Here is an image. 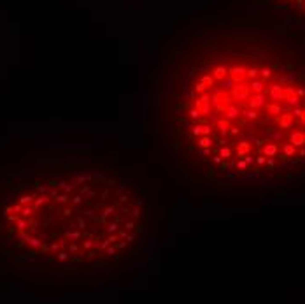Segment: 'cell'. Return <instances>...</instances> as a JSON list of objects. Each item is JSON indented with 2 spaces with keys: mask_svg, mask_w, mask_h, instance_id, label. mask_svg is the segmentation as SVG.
<instances>
[{
  "mask_svg": "<svg viewBox=\"0 0 305 304\" xmlns=\"http://www.w3.org/2000/svg\"><path fill=\"white\" fill-rule=\"evenodd\" d=\"M291 114H293V116H298V118H302V116H303V109L298 107V106H295V109H293V113H291Z\"/></svg>",
  "mask_w": 305,
  "mask_h": 304,
  "instance_id": "cell-19",
  "label": "cell"
},
{
  "mask_svg": "<svg viewBox=\"0 0 305 304\" xmlns=\"http://www.w3.org/2000/svg\"><path fill=\"white\" fill-rule=\"evenodd\" d=\"M282 111V107L281 106H268V113H272V114H279Z\"/></svg>",
  "mask_w": 305,
  "mask_h": 304,
  "instance_id": "cell-18",
  "label": "cell"
},
{
  "mask_svg": "<svg viewBox=\"0 0 305 304\" xmlns=\"http://www.w3.org/2000/svg\"><path fill=\"white\" fill-rule=\"evenodd\" d=\"M286 100H288L289 106H298V104H300V98H298V95H296V93H295V95H291V97H288Z\"/></svg>",
  "mask_w": 305,
  "mask_h": 304,
  "instance_id": "cell-13",
  "label": "cell"
},
{
  "mask_svg": "<svg viewBox=\"0 0 305 304\" xmlns=\"http://www.w3.org/2000/svg\"><path fill=\"white\" fill-rule=\"evenodd\" d=\"M212 162H214V163H221V162H223V158L218 155V157H214V158H212Z\"/></svg>",
  "mask_w": 305,
  "mask_h": 304,
  "instance_id": "cell-34",
  "label": "cell"
},
{
  "mask_svg": "<svg viewBox=\"0 0 305 304\" xmlns=\"http://www.w3.org/2000/svg\"><path fill=\"white\" fill-rule=\"evenodd\" d=\"M198 144H200L202 148H211L212 146V139H211V136H202L200 139H198Z\"/></svg>",
  "mask_w": 305,
  "mask_h": 304,
  "instance_id": "cell-8",
  "label": "cell"
},
{
  "mask_svg": "<svg viewBox=\"0 0 305 304\" xmlns=\"http://www.w3.org/2000/svg\"><path fill=\"white\" fill-rule=\"evenodd\" d=\"M245 72H247V69L245 67H242V65H235V67H228V74L232 77H233V81H237L239 83L242 77L245 76Z\"/></svg>",
  "mask_w": 305,
  "mask_h": 304,
  "instance_id": "cell-1",
  "label": "cell"
},
{
  "mask_svg": "<svg viewBox=\"0 0 305 304\" xmlns=\"http://www.w3.org/2000/svg\"><path fill=\"white\" fill-rule=\"evenodd\" d=\"M191 134H193V136H202V125H196V127H193V130H191Z\"/></svg>",
  "mask_w": 305,
  "mask_h": 304,
  "instance_id": "cell-25",
  "label": "cell"
},
{
  "mask_svg": "<svg viewBox=\"0 0 305 304\" xmlns=\"http://www.w3.org/2000/svg\"><path fill=\"white\" fill-rule=\"evenodd\" d=\"M289 142H291L295 148L303 146V144H305V136H303V132H293V134L289 136Z\"/></svg>",
  "mask_w": 305,
  "mask_h": 304,
  "instance_id": "cell-2",
  "label": "cell"
},
{
  "mask_svg": "<svg viewBox=\"0 0 305 304\" xmlns=\"http://www.w3.org/2000/svg\"><path fill=\"white\" fill-rule=\"evenodd\" d=\"M295 150H296V148H295L293 144H286V146L282 148L284 157H293V155H295Z\"/></svg>",
  "mask_w": 305,
  "mask_h": 304,
  "instance_id": "cell-10",
  "label": "cell"
},
{
  "mask_svg": "<svg viewBox=\"0 0 305 304\" xmlns=\"http://www.w3.org/2000/svg\"><path fill=\"white\" fill-rule=\"evenodd\" d=\"M219 157H221V158H228V157H232V150H230L228 146H223L221 150H219Z\"/></svg>",
  "mask_w": 305,
  "mask_h": 304,
  "instance_id": "cell-11",
  "label": "cell"
},
{
  "mask_svg": "<svg viewBox=\"0 0 305 304\" xmlns=\"http://www.w3.org/2000/svg\"><path fill=\"white\" fill-rule=\"evenodd\" d=\"M218 128L221 130L223 136H226V134H228V128H230V119H219L218 121Z\"/></svg>",
  "mask_w": 305,
  "mask_h": 304,
  "instance_id": "cell-7",
  "label": "cell"
},
{
  "mask_svg": "<svg viewBox=\"0 0 305 304\" xmlns=\"http://www.w3.org/2000/svg\"><path fill=\"white\" fill-rule=\"evenodd\" d=\"M263 155L265 157H275L277 155V146L274 144V142H268L263 146Z\"/></svg>",
  "mask_w": 305,
  "mask_h": 304,
  "instance_id": "cell-4",
  "label": "cell"
},
{
  "mask_svg": "<svg viewBox=\"0 0 305 304\" xmlns=\"http://www.w3.org/2000/svg\"><path fill=\"white\" fill-rule=\"evenodd\" d=\"M300 157H305V148H302V150H300Z\"/></svg>",
  "mask_w": 305,
  "mask_h": 304,
  "instance_id": "cell-37",
  "label": "cell"
},
{
  "mask_svg": "<svg viewBox=\"0 0 305 304\" xmlns=\"http://www.w3.org/2000/svg\"><path fill=\"white\" fill-rule=\"evenodd\" d=\"M226 74H228V67H224V65L214 67V71H212V77L218 79V81H223L224 77H226Z\"/></svg>",
  "mask_w": 305,
  "mask_h": 304,
  "instance_id": "cell-3",
  "label": "cell"
},
{
  "mask_svg": "<svg viewBox=\"0 0 305 304\" xmlns=\"http://www.w3.org/2000/svg\"><path fill=\"white\" fill-rule=\"evenodd\" d=\"M244 160H245V162H247V165H249V163H253V162H254V158H253V157H249V155H245V157H244Z\"/></svg>",
  "mask_w": 305,
  "mask_h": 304,
  "instance_id": "cell-33",
  "label": "cell"
},
{
  "mask_svg": "<svg viewBox=\"0 0 305 304\" xmlns=\"http://www.w3.org/2000/svg\"><path fill=\"white\" fill-rule=\"evenodd\" d=\"M245 74H247L251 79H254V77L260 74V69H256V67H251V69H247V72H245Z\"/></svg>",
  "mask_w": 305,
  "mask_h": 304,
  "instance_id": "cell-14",
  "label": "cell"
},
{
  "mask_svg": "<svg viewBox=\"0 0 305 304\" xmlns=\"http://www.w3.org/2000/svg\"><path fill=\"white\" fill-rule=\"evenodd\" d=\"M93 243H95V241L86 239V241H82V248H84V250H90V248H93Z\"/></svg>",
  "mask_w": 305,
  "mask_h": 304,
  "instance_id": "cell-21",
  "label": "cell"
},
{
  "mask_svg": "<svg viewBox=\"0 0 305 304\" xmlns=\"http://www.w3.org/2000/svg\"><path fill=\"white\" fill-rule=\"evenodd\" d=\"M202 83H203L205 86H212L214 85V77L212 76H203L202 77Z\"/></svg>",
  "mask_w": 305,
  "mask_h": 304,
  "instance_id": "cell-16",
  "label": "cell"
},
{
  "mask_svg": "<svg viewBox=\"0 0 305 304\" xmlns=\"http://www.w3.org/2000/svg\"><path fill=\"white\" fill-rule=\"evenodd\" d=\"M260 72H261L263 79H270V77H272V69H268V67H263Z\"/></svg>",
  "mask_w": 305,
  "mask_h": 304,
  "instance_id": "cell-12",
  "label": "cell"
},
{
  "mask_svg": "<svg viewBox=\"0 0 305 304\" xmlns=\"http://www.w3.org/2000/svg\"><path fill=\"white\" fill-rule=\"evenodd\" d=\"M237 167L239 169H247V162H245V160H239V162H237Z\"/></svg>",
  "mask_w": 305,
  "mask_h": 304,
  "instance_id": "cell-29",
  "label": "cell"
},
{
  "mask_svg": "<svg viewBox=\"0 0 305 304\" xmlns=\"http://www.w3.org/2000/svg\"><path fill=\"white\" fill-rule=\"evenodd\" d=\"M212 134V128L209 125H205V127H202V136H211Z\"/></svg>",
  "mask_w": 305,
  "mask_h": 304,
  "instance_id": "cell-20",
  "label": "cell"
},
{
  "mask_svg": "<svg viewBox=\"0 0 305 304\" xmlns=\"http://www.w3.org/2000/svg\"><path fill=\"white\" fill-rule=\"evenodd\" d=\"M200 155H203V157H209V155H211V148H203V150L200 151Z\"/></svg>",
  "mask_w": 305,
  "mask_h": 304,
  "instance_id": "cell-31",
  "label": "cell"
},
{
  "mask_svg": "<svg viewBox=\"0 0 305 304\" xmlns=\"http://www.w3.org/2000/svg\"><path fill=\"white\" fill-rule=\"evenodd\" d=\"M239 148H244V150H249V142H247V141H240L239 142Z\"/></svg>",
  "mask_w": 305,
  "mask_h": 304,
  "instance_id": "cell-30",
  "label": "cell"
},
{
  "mask_svg": "<svg viewBox=\"0 0 305 304\" xmlns=\"http://www.w3.org/2000/svg\"><path fill=\"white\" fill-rule=\"evenodd\" d=\"M261 106H263V95L261 93H256V95L249 100V107L256 109V107H261Z\"/></svg>",
  "mask_w": 305,
  "mask_h": 304,
  "instance_id": "cell-5",
  "label": "cell"
},
{
  "mask_svg": "<svg viewBox=\"0 0 305 304\" xmlns=\"http://www.w3.org/2000/svg\"><path fill=\"white\" fill-rule=\"evenodd\" d=\"M81 202H82V195H76V197H72V204H74V206H79Z\"/></svg>",
  "mask_w": 305,
  "mask_h": 304,
  "instance_id": "cell-24",
  "label": "cell"
},
{
  "mask_svg": "<svg viewBox=\"0 0 305 304\" xmlns=\"http://www.w3.org/2000/svg\"><path fill=\"white\" fill-rule=\"evenodd\" d=\"M118 225H119V220H116V222H112L109 225V228H107V232L112 234V232H118Z\"/></svg>",
  "mask_w": 305,
  "mask_h": 304,
  "instance_id": "cell-17",
  "label": "cell"
},
{
  "mask_svg": "<svg viewBox=\"0 0 305 304\" xmlns=\"http://www.w3.org/2000/svg\"><path fill=\"white\" fill-rule=\"evenodd\" d=\"M245 114V118H249V119H256L258 118V113L254 111V109H247V111H244Z\"/></svg>",
  "mask_w": 305,
  "mask_h": 304,
  "instance_id": "cell-15",
  "label": "cell"
},
{
  "mask_svg": "<svg viewBox=\"0 0 305 304\" xmlns=\"http://www.w3.org/2000/svg\"><path fill=\"white\" fill-rule=\"evenodd\" d=\"M296 95H298V97H305V88H298V90H296Z\"/></svg>",
  "mask_w": 305,
  "mask_h": 304,
  "instance_id": "cell-32",
  "label": "cell"
},
{
  "mask_svg": "<svg viewBox=\"0 0 305 304\" xmlns=\"http://www.w3.org/2000/svg\"><path fill=\"white\" fill-rule=\"evenodd\" d=\"M205 88H207V86H205V85H203V83H198V85H196V86H195V90H196V92H198V93H203V92H205Z\"/></svg>",
  "mask_w": 305,
  "mask_h": 304,
  "instance_id": "cell-23",
  "label": "cell"
},
{
  "mask_svg": "<svg viewBox=\"0 0 305 304\" xmlns=\"http://www.w3.org/2000/svg\"><path fill=\"white\" fill-rule=\"evenodd\" d=\"M77 250H79V246H77L76 243H72V245H69V251H70V253H77Z\"/></svg>",
  "mask_w": 305,
  "mask_h": 304,
  "instance_id": "cell-28",
  "label": "cell"
},
{
  "mask_svg": "<svg viewBox=\"0 0 305 304\" xmlns=\"http://www.w3.org/2000/svg\"><path fill=\"white\" fill-rule=\"evenodd\" d=\"M107 195H109V190H104V192H102V199H105Z\"/></svg>",
  "mask_w": 305,
  "mask_h": 304,
  "instance_id": "cell-36",
  "label": "cell"
},
{
  "mask_svg": "<svg viewBox=\"0 0 305 304\" xmlns=\"http://www.w3.org/2000/svg\"><path fill=\"white\" fill-rule=\"evenodd\" d=\"M114 251H116V246H111L109 250H107V253H109V255H114Z\"/></svg>",
  "mask_w": 305,
  "mask_h": 304,
  "instance_id": "cell-35",
  "label": "cell"
},
{
  "mask_svg": "<svg viewBox=\"0 0 305 304\" xmlns=\"http://www.w3.org/2000/svg\"><path fill=\"white\" fill-rule=\"evenodd\" d=\"M77 225H79V228H84L86 227V220H84L82 216H79L77 218Z\"/></svg>",
  "mask_w": 305,
  "mask_h": 304,
  "instance_id": "cell-27",
  "label": "cell"
},
{
  "mask_svg": "<svg viewBox=\"0 0 305 304\" xmlns=\"http://www.w3.org/2000/svg\"><path fill=\"white\" fill-rule=\"evenodd\" d=\"M239 116V107H235V106H230L228 109H226V118L228 119H233Z\"/></svg>",
  "mask_w": 305,
  "mask_h": 304,
  "instance_id": "cell-9",
  "label": "cell"
},
{
  "mask_svg": "<svg viewBox=\"0 0 305 304\" xmlns=\"http://www.w3.org/2000/svg\"><path fill=\"white\" fill-rule=\"evenodd\" d=\"M303 136H305V134H303Z\"/></svg>",
  "mask_w": 305,
  "mask_h": 304,
  "instance_id": "cell-39",
  "label": "cell"
},
{
  "mask_svg": "<svg viewBox=\"0 0 305 304\" xmlns=\"http://www.w3.org/2000/svg\"><path fill=\"white\" fill-rule=\"evenodd\" d=\"M302 121H303V125H305V111H303V116H302Z\"/></svg>",
  "mask_w": 305,
  "mask_h": 304,
  "instance_id": "cell-38",
  "label": "cell"
},
{
  "mask_svg": "<svg viewBox=\"0 0 305 304\" xmlns=\"http://www.w3.org/2000/svg\"><path fill=\"white\" fill-rule=\"evenodd\" d=\"M251 90H253L254 93H263V90H265V83L263 81H256V79H254V81L251 83Z\"/></svg>",
  "mask_w": 305,
  "mask_h": 304,
  "instance_id": "cell-6",
  "label": "cell"
},
{
  "mask_svg": "<svg viewBox=\"0 0 305 304\" xmlns=\"http://www.w3.org/2000/svg\"><path fill=\"white\" fill-rule=\"evenodd\" d=\"M254 160H256L258 165H263V163H267V157H265V155H261V157H256Z\"/></svg>",
  "mask_w": 305,
  "mask_h": 304,
  "instance_id": "cell-26",
  "label": "cell"
},
{
  "mask_svg": "<svg viewBox=\"0 0 305 304\" xmlns=\"http://www.w3.org/2000/svg\"><path fill=\"white\" fill-rule=\"evenodd\" d=\"M190 118H193V119L200 118V111H198V109H191L190 111Z\"/></svg>",
  "mask_w": 305,
  "mask_h": 304,
  "instance_id": "cell-22",
  "label": "cell"
}]
</instances>
